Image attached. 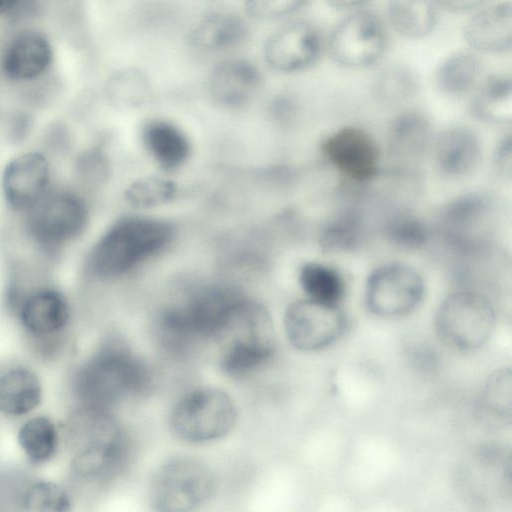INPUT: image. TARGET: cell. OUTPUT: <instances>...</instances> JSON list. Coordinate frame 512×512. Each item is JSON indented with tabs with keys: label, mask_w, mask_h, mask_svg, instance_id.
I'll return each mask as SVG.
<instances>
[{
	"label": "cell",
	"mask_w": 512,
	"mask_h": 512,
	"mask_svg": "<svg viewBox=\"0 0 512 512\" xmlns=\"http://www.w3.org/2000/svg\"><path fill=\"white\" fill-rule=\"evenodd\" d=\"M439 8L451 13H464L471 11L487 0H436Z\"/></svg>",
	"instance_id": "ab89813d"
},
{
	"label": "cell",
	"mask_w": 512,
	"mask_h": 512,
	"mask_svg": "<svg viewBox=\"0 0 512 512\" xmlns=\"http://www.w3.org/2000/svg\"><path fill=\"white\" fill-rule=\"evenodd\" d=\"M310 0H243L246 15L257 21L286 18L303 9Z\"/></svg>",
	"instance_id": "e575fe53"
},
{
	"label": "cell",
	"mask_w": 512,
	"mask_h": 512,
	"mask_svg": "<svg viewBox=\"0 0 512 512\" xmlns=\"http://www.w3.org/2000/svg\"><path fill=\"white\" fill-rule=\"evenodd\" d=\"M383 233L392 246L404 251L422 248L429 238L424 221L407 209L392 211L384 221Z\"/></svg>",
	"instance_id": "4dcf8cb0"
},
{
	"label": "cell",
	"mask_w": 512,
	"mask_h": 512,
	"mask_svg": "<svg viewBox=\"0 0 512 512\" xmlns=\"http://www.w3.org/2000/svg\"><path fill=\"white\" fill-rule=\"evenodd\" d=\"M493 202L479 193L458 196L440 211L438 226L448 247L461 257L490 249L495 225Z\"/></svg>",
	"instance_id": "52a82bcc"
},
{
	"label": "cell",
	"mask_w": 512,
	"mask_h": 512,
	"mask_svg": "<svg viewBox=\"0 0 512 512\" xmlns=\"http://www.w3.org/2000/svg\"><path fill=\"white\" fill-rule=\"evenodd\" d=\"M495 310L491 301L475 291H457L440 304L435 329L449 347L471 352L483 346L495 327Z\"/></svg>",
	"instance_id": "8992f818"
},
{
	"label": "cell",
	"mask_w": 512,
	"mask_h": 512,
	"mask_svg": "<svg viewBox=\"0 0 512 512\" xmlns=\"http://www.w3.org/2000/svg\"><path fill=\"white\" fill-rule=\"evenodd\" d=\"M480 74V61L470 52H457L446 57L434 72V84L449 97L466 95Z\"/></svg>",
	"instance_id": "4316f807"
},
{
	"label": "cell",
	"mask_w": 512,
	"mask_h": 512,
	"mask_svg": "<svg viewBox=\"0 0 512 512\" xmlns=\"http://www.w3.org/2000/svg\"><path fill=\"white\" fill-rule=\"evenodd\" d=\"M387 44L388 33L381 16L364 9L343 18L332 30L326 45L335 63L360 69L376 64Z\"/></svg>",
	"instance_id": "9c48e42d"
},
{
	"label": "cell",
	"mask_w": 512,
	"mask_h": 512,
	"mask_svg": "<svg viewBox=\"0 0 512 512\" xmlns=\"http://www.w3.org/2000/svg\"><path fill=\"white\" fill-rule=\"evenodd\" d=\"M213 488L212 473L203 463L190 458H176L156 471L150 495L157 510L187 511L204 504Z\"/></svg>",
	"instance_id": "30bf717a"
},
{
	"label": "cell",
	"mask_w": 512,
	"mask_h": 512,
	"mask_svg": "<svg viewBox=\"0 0 512 512\" xmlns=\"http://www.w3.org/2000/svg\"><path fill=\"white\" fill-rule=\"evenodd\" d=\"M54 50L41 31L23 29L5 44L0 55L3 77L17 85H34L44 80L51 70Z\"/></svg>",
	"instance_id": "9a60e30c"
},
{
	"label": "cell",
	"mask_w": 512,
	"mask_h": 512,
	"mask_svg": "<svg viewBox=\"0 0 512 512\" xmlns=\"http://www.w3.org/2000/svg\"><path fill=\"white\" fill-rule=\"evenodd\" d=\"M143 140L155 161L164 169L178 167L189 155L186 136L166 121L149 122L143 130Z\"/></svg>",
	"instance_id": "484cf974"
},
{
	"label": "cell",
	"mask_w": 512,
	"mask_h": 512,
	"mask_svg": "<svg viewBox=\"0 0 512 512\" xmlns=\"http://www.w3.org/2000/svg\"><path fill=\"white\" fill-rule=\"evenodd\" d=\"M236 418V406L228 394L218 389L202 388L178 401L170 415V426L179 439L203 443L229 433Z\"/></svg>",
	"instance_id": "ba28073f"
},
{
	"label": "cell",
	"mask_w": 512,
	"mask_h": 512,
	"mask_svg": "<svg viewBox=\"0 0 512 512\" xmlns=\"http://www.w3.org/2000/svg\"><path fill=\"white\" fill-rule=\"evenodd\" d=\"M49 155L40 149H25L10 157L0 174V194L7 208L22 217L53 187Z\"/></svg>",
	"instance_id": "7c38bea8"
},
{
	"label": "cell",
	"mask_w": 512,
	"mask_h": 512,
	"mask_svg": "<svg viewBox=\"0 0 512 512\" xmlns=\"http://www.w3.org/2000/svg\"><path fill=\"white\" fill-rule=\"evenodd\" d=\"M369 0H325L326 4L336 10H344L359 7Z\"/></svg>",
	"instance_id": "60d3db41"
},
{
	"label": "cell",
	"mask_w": 512,
	"mask_h": 512,
	"mask_svg": "<svg viewBox=\"0 0 512 512\" xmlns=\"http://www.w3.org/2000/svg\"><path fill=\"white\" fill-rule=\"evenodd\" d=\"M42 386L37 375L23 367L12 368L0 376V411L22 416L40 403Z\"/></svg>",
	"instance_id": "603a6c76"
},
{
	"label": "cell",
	"mask_w": 512,
	"mask_h": 512,
	"mask_svg": "<svg viewBox=\"0 0 512 512\" xmlns=\"http://www.w3.org/2000/svg\"><path fill=\"white\" fill-rule=\"evenodd\" d=\"M73 426L78 447L72 470L78 476L107 480L124 469L131 453L130 438L109 410L83 406Z\"/></svg>",
	"instance_id": "277c9868"
},
{
	"label": "cell",
	"mask_w": 512,
	"mask_h": 512,
	"mask_svg": "<svg viewBox=\"0 0 512 512\" xmlns=\"http://www.w3.org/2000/svg\"><path fill=\"white\" fill-rule=\"evenodd\" d=\"M22 504L32 511L64 512L71 507L68 493L52 482H37L29 486L22 495Z\"/></svg>",
	"instance_id": "d6a6232c"
},
{
	"label": "cell",
	"mask_w": 512,
	"mask_h": 512,
	"mask_svg": "<svg viewBox=\"0 0 512 512\" xmlns=\"http://www.w3.org/2000/svg\"><path fill=\"white\" fill-rule=\"evenodd\" d=\"M363 237L364 225L361 215L354 209H345L323 227L319 244L326 252H347L358 247Z\"/></svg>",
	"instance_id": "f546056e"
},
{
	"label": "cell",
	"mask_w": 512,
	"mask_h": 512,
	"mask_svg": "<svg viewBox=\"0 0 512 512\" xmlns=\"http://www.w3.org/2000/svg\"><path fill=\"white\" fill-rule=\"evenodd\" d=\"M438 10L436 0H389L387 12L390 24L399 35L418 40L434 30Z\"/></svg>",
	"instance_id": "cb8c5ba5"
},
{
	"label": "cell",
	"mask_w": 512,
	"mask_h": 512,
	"mask_svg": "<svg viewBox=\"0 0 512 512\" xmlns=\"http://www.w3.org/2000/svg\"><path fill=\"white\" fill-rule=\"evenodd\" d=\"M419 79L405 64L393 63L380 69L372 83L376 99L386 105H398L411 99L418 91Z\"/></svg>",
	"instance_id": "83f0119b"
},
{
	"label": "cell",
	"mask_w": 512,
	"mask_h": 512,
	"mask_svg": "<svg viewBox=\"0 0 512 512\" xmlns=\"http://www.w3.org/2000/svg\"><path fill=\"white\" fill-rule=\"evenodd\" d=\"M510 372L501 371L495 374L487 384L484 403L487 409L498 416H504L510 410Z\"/></svg>",
	"instance_id": "8d00e7d4"
},
{
	"label": "cell",
	"mask_w": 512,
	"mask_h": 512,
	"mask_svg": "<svg viewBox=\"0 0 512 512\" xmlns=\"http://www.w3.org/2000/svg\"><path fill=\"white\" fill-rule=\"evenodd\" d=\"M148 89L147 74L135 67L116 71L108 81V90L117 98H135Z\"/></svg>",
	"instance_id": "d590c367"
},
{
	"label": "cell",
	"mask_w": 512,
	"mask_h": 512,
	"mask_svg": "<svg viewBox=\"0 0 512 512\" xmlns=\"http://www.w3.org/2000/svg\"><path fill=\"white\" fill-rule=\"evenodd\" d=\"M463 37L473 49L484 53H505L512 47V6L501 2L485 8L466 24Z\"/></svg>",
	"instance_id": "ffe728a7"
},
{
	"label": "cell",
	"mask_w": 512,
	"mask_h": 512,
	"mask_svg": "<svg viewBox=\"0 0 512 512\" xmlns=\"http://www.w3.org/2000/svg\"><path fill=\"white\" fill-rule=\"evenodd\" d=\"M18 442L25 455L34 463H44L54 456L58 432L47 417L38 416L25 422L19 430Z\"/></svg>",
	"instance_id": "1f68e13d"
},
{
	"label": "cell",
	"mask_w": 512,
	"mask_h": 512,
	"mask_svg": "<svg viewBox=\"0 0 512 512\" xmlns=\"http://www.w3.org/2000/svg\"><path fill=\"white\" fill-rule=\"evenodd\" d=\"M274 336L272 320L266 308L241 297L216 340L221 344V369L234 377L257 370L272 357Z\"/></svg>",
	"instance_id": "5b68a950"
},
{
	"label": "cell",
	"mask_w": 512,
	"mask_h": 512,
	"mask_svg": "<svg viewBox=\"0 0 512 512\" xmlns=\"http://www.w3.org/2000/svg\"><path fill=\"white\" fill-rule=\"evenodd\" d=\"M511 148V137L507 136L499 143L494 156L495 170L498 172V174L507 178H510L512 169Z\"/></svg>",
	"instance_id": "f35d334b"
},
{
	"label": "cell",
	"mask_w": 512,
	"mask_h": 512,
	"mask_svg": "<svg viewBox=\"0 0 512 512\" xmlns=\"http://www.w3.org/2000/svg\"><path fill=\"white\" fill-rule=\"evenodd\" d=\"M284 327L295 348L313 352L325 349L342 338L348 328V317L340 304L306 298L289 305Z\"/></svg>",
	"instance_id": "4fadbf2b"
},
{
	"label": "cell",
	"mask_w": 512,
	"mask_h": 512,
	"mask_svg": "<svg viewBox=\"0 0 512 512\" xmlns=\"http://www.w3.org/2000/svg\"><path fill=\"white\" fill-rule=\"evenodd\" d=\"M481 145L469 128L454 126L444 130L434 144V160L438 170L449 177H463L478 165Z\"/></svg>",
	"instance_id": "44dd1931"
},
{
	"label": "cell",
	"mask_w": 512,
	"mask_h": 512,
	"mask_svg": "<svg viewBox=\"0 0 512 512\" xmlns=\"http://www.w3.org/2000/svg\"><path fill=\"white\" fill-rule=\"evenodd\" d=\"M249 27L238 14L211 11L202 16L189 30L187 41L202 53H223L235 50L247 41Z\"/></svg>",
	"instance_id": "d6986e66"
},
{
	"label": "cell",
	"mask_w": 512,
	"mask_h": 512,
	"mask_svg": "<svg viewBox=\"0 0 512 512\" xmlns=\"http://www.w3.org/2000/svg\"><path fill=\"white\" fill-rule=\"evenodd\" d=\"M299 282L308 298L330 304H340L346 285L341 273L318 262L304 264L299 272Z\"/></svg>",
	"instance_id": "f1b7e54d"
},
{
	"label": "cell",
	"mask_w": 512,
	"mask_h": 512,
	"mask_svg": "<svg viewBox=\"0 0 512 512\" xmlns=\"http://www.w3.org/2000/svg\"><path fill=\"white\" fill-rule=\"evenodd\" d=\"M429 118L419 110L400 113L391 123L389 130V150L401 159H415L425 152L431 140Z\"/></svg>",
	"instance_id": "7402d4cb"
},
{
	"label": "cell",
	"mask_w": 512,
	"mask_h": 512,
	"mask_svg": "<svg viewBox=\"0 0 512 512\" xmlns=\"http://www.w3.org/2000/svg\"><path fill=\"white\" fill-rule=\"evenodd\" d=\"M22 219L32 248L46 260H55L84 233L89 208L78 190L55 183Z\"/></svg>",
	"instance_id": "3957f363"
},
{
	"label": "cell",
	"mask_w": 512,
	"mask_h": 512,
	"mask_svg": "<svg viewBox=\"0 0 512 512\" xmlns=\"http://www.w3.org/2000/svg\"><path fill=\"white\" fill-rule=\"evenodd\" d=\"M175 191L176 187L173 182L162 178L148 177L132 183L126 190V198L133 206L151 207L167 202L174 196Z\"/></svg>",
	"instance_id": "836d02e7"
},
{
	"label": "cell",
	"mask_w": 512,
	"mask_h": 512,
	"mask_svg": "<svg viewBox=\"0 0 512 512\" xmlns=\"http://www.w3.org/2000/svg\"><path fill=\"white\" fill-rule=\"evenodd\" d=\"M173 229L165 221L128 217L109 227L88 253V272L98 279L127 274L162 251L171 241Z\"/></svg>",
	"instance_id": "7a4b0ae2"
},
{
	"label": "cell",
	"mask_w": 512,
	"mask_h": 512,
	"mask_svg": "<svg viewBox=\"0 0 512 512\" xmlns=\"http://www.w3.org/2000/svg\"><path fill=\"white\" fill-rule=\"evenodd\" d=\"M147 366L119 339L109 340L77 371L75 390L83 406L109 410L146 392Z\"/></svg>",
	"instance_id": "6da1fadb"
},
{
	"label": "cell",
	"mask_w": 512,
	"mask_h": 512,
	"mask_svg": "<svg viewBox=\"0 0 512 512\" xmlns=\"http://www.w3.org/2000/svg\"><path fill=\"white\" fill-rule=\"evenodd\" d=\"M473 114L492 123L510 122L512 118V80L507 74L487 77L471 102Z\"/></svg>",
	"instance_id": "d4e9b609"
},
{
	"label": "cell",
	"mask_w": 512,
	"mask_h": 512,
	"mask_svg": "<svg viewBox=\"0 0 512 512\" xmlns=\"http://www.w3.org/2000/svg\"><path fill=\"white\" fill-rule=\"evenodd\" d=\"M328 161L344 176L356 182H366L377 176L380 152L373 137L355 127H343L321 144Z\"/></svg>",
	"instance_id": "2e32d148"
},
{
	"label": "cell",
	"mask_w": 512,
	"mask_h": 512,
	"mask_svg": "<svg viewBox=\"0 0 512 512\" xmlns=\"http://www.w3.org/2000/svg\"><path fill=\"white\" fill-rule=\"evenodd\" d=\"M262 83L263 75L255 63L243 57H229L212 67L207 87L215 103L237 108L248 103Z\"/></svg>",
	"instance_id": "e0dca14e"
},
{
	"label": "cell",
	"mask_w": 512,
	"mask_h": 512,
	"mask_svg": "<svg viewBox=\"0 0 512 512\" xmlns=\"http://www.w3.org/2000/svg\"><path fill=\"white\" fill-rule=\"evenodd\" d=\"M325 45L324 34L318 25L309 20H294L267 37L262 54L271 70L293 74L317 63Z\"/></svg>",
	"instance_id": "5bb4252c"
},
{
	"label": "cell",
	"mask_w": 512,
	"mask_h": 512,
	"mask_svg": "<svg viewBox=\"0 0 512 512\" xmlns=\"http://www.w3.org/2000/svg\"><path fill=\"white\" fill-rule=\"evenodd\" d=\"M37 8V0H0V19H21Z\"/></svg>",
	"instance_id": "74e56055"
},
{
	"label": "cell",
	"mask_w": 512,
	"mask_h": 512,
	"mask_svg": "<svg viewBox=\"0 0 512 512\" xmlns=\"http://www.w3.org/2000/svg\"><path fill=\"white\" fill-rule=\"evenodd\" d=\"M424 281L412 266L391 262L377 267L368 276L364 301L373 315L392 319L414 311L424 296Z\"/></svg>",
	"instance_id": "8fae6325"
},
{
	"label": "cell",
	"mask_w": 512,
	"mask_h": 512,
	"mask_svg": "<svg viewBox=\"0 0 512 512\" xmlns=\"http://www.w3.org/2000/svg\"><path fill=\"white\" fill-rule=\"evenodd\" d=\"M19 317L31 336L45 339L66 328L70 306L60 290L48 285L38 286L20 297Z\"/></svg>",
	"instance_id": "ac0fdd59"
}]
</instances>
